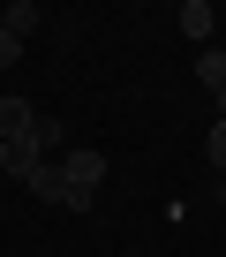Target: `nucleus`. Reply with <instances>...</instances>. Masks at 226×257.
Segmentation results:
<instances>
[{"label": "nucleus", "instance_id": "423d86ee", "mask_svg": "<svg viewBox=\"0 0 226 257\" xmlns=\"http://www.w3.org/2000/svg\"><path fill=\"white\" fill-rule=\"evenodd\" d=\"M196 83H211V91H226V53L211 46V53H196Z\"/></svg>", "mask_w": 226, "mask_h": 257}, {"label": "nucleus", "instance_id": "7ed1b4c3", "mask_svg": "<svg viewBox=\"0 0 226 257\" xmlns=\"http://www.w3.org/2000/svg\"><path fill=\"white\" fill-rule=\"evenodd\" d=\"M46 159H38V137H23V144H0V174H16V182H30Z\"/></svg>", "mask_w": 226, "mask_h": 257}, {"label": "nucleus", "instance_id": "6e6552de", "mask_svg": "<svg viewBox=\"0 0 226 257\" xmlns=\"http://www.w3.org/2000/svg\"><path fill=\"white\" fill-rule=\"evenodd\" d=\"M38 152H60V159H68V137H60V121H38Z\"/></svg>", "mask_w": 226, "mask_h": 257}, {"label": "nucleus", "instance_id": "f8f14e48", "mask_svg": "<svg viewBox=\"0 0 226 257\" xmlns=\"http://www.w3.org/2000/svg\"><path fill=\"white\" fill-rule=\"evenodd\" d=\"M218 121H226V91H218Z\"/></svg>", "mask_w": 226, "mask_h": 257}, {"label": "nucleus", "instance_id": "20e7f679", "mask_svg": "<svg viewBox=\"0 0 226 257\" xmlns=\"http://www.w3.org/2000/svg\"><path fill=\"white\" fill-rule=\"evenodd\" d=\"M0 31H8V38H30V31H38V0H8Z\"/></svg>", "mask_w": 226, "mask_h": 257}, {"label": "nucleus", "instance_id": "1a4fd4ad", "mask_svg": "<svg viewBox=\"0 0 226 257\" xmlns=\"http://www.w3.org/2000/svg\"><path fill=\"white\" fill-rule=\"evenodd\" d=\"M204 152H211V167L226 174V121H211V137H204Z\"/></svg>", "mask_w": 226, "mask_h": 257}, {"label": "nucleus", "instance_id": "9d476101", "mask_svg": "<svg viewBox=\"0 0 226 257\" xmlns=\"http://www.w3.org/2000/svg\"><path fill=\"white\" fill-rule=\"evenodd\" d=\"M16 61H23V38H8V31H0V76H8Z\"/></svg>", "mask_w": 226, "mask_h": 257}, {"label": "nucleus", "instance_id": "9b49d317", "mask_svg": "<svg viewBox=\"0 0 226 257\" xmlns=\"http://www.w3.org/2000/svg\"><path fill=\"white\" fill-rule=\"evenodd\" d=\"M218 204H226V174H218Z\"/></svg>", "mask_w": 226, "mask_h": 257}, {"label": "nucleus", "instance_id": "39448f33", "mask_svg": "<svg viewBox=\"0 0 226 257\" xmlns=\"http://www.w3.org/2000/svg\"><path fill=\"white\" fill-rule=\"evenodd\" d=\"M181 31H188V38H211V31H218L211 0H181Z\"/></svg>", "mask_w": 226, "mask_h": 257}, {"label": "nucleus", "instance_id": "0eeeda50", "mask_svg": "<svg viewBox=\"0 0 226 257\" xmlns=\"http://www.w3.org/2000/svg\"><path fill=\"white\" fill-rule=\"evenodd\" d=\"M23 189H30V197H46V204H60V167H38Z\"/></svg>", "mask_w": 226, "mask_h": 257}, {"label": "nucleus", "instance_id": "f03ea898", "mask_svg": "<svg viewBox=\"0 0 226 257\" xmlns=\"http://www.w3.org/2000/svg\"><path fill=\"white\" fill-rule=\"evenodd\" d=\"M23 137H38L30 98H0V144H23Z\"/></svg>", "mask_w": 226, "mask_h": 257}, {"label": "nucleus", "instance_id": "f257e3e1", "mask_svg": "<svg viewBox=\"0 0 226 257\" xmlns=\"http://www.w3.org/2000/svg\"><path fill=\"white\" fill-rule=\"evenodd\" d=\"M53 167H60V182H68V189H83V197H90V189H98V174H106V152L68 144V159H53Z\"/></svg>", "mask_w": 226, "mask_h": 257}]
</instances>
